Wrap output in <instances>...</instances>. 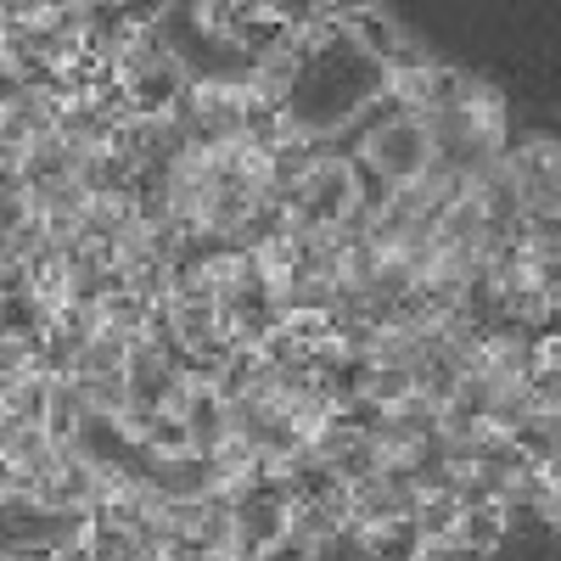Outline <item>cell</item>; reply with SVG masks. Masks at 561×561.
Returning <instances> with one entry per match:
<instances>
[{"mask_svg": "<svg viewBox=\"0 0 561 561\" xmlns=\"http://www.w3.org/2000/svg\"><path fill=\"white\" fill-rule=\"evenodd\" d=\"M45 399H51V377L28 370V377H18L7 393H0V415L18 421V427H39V421H45Z\"/></svg>", "mask_w": 561, "mask_h": 561, "instance_id": "cell-3", "label": "cell"}, {"mask_svg": "<svg viewBox=\"0 0 561 561\" xmlns=\"http://www.w3.org/2000/svg\"><path fill=\"white\" fill-rule=\"evenodd\" d=\"M124 359H129V337H124V332H107V325H102V332L79 348L73 377H124Z\"/></svg>", "mask_w": 561, "mask_h": 561, "instance_id": "cell-4", "label": "cell"}, {"mask_svg": "<svg viewBox=\"0 0 561 561\" xmlns=\"http://www.w3.org/2000/svg\"><path fill=\"white\" fill-rule=\"evenodd\" d=\"M505 539H511V517H505V505L460 511V523H455V556H494Z\"/></svg>", "mask_w": 561, "mask_h": 561, "instance_id": "cell-2", "label": "cell"}, {"mask_svg": "<svg viewBox=\"0 0 561 561\" xmlns=\"http://www.w3.org/2000/svg\"><path fill=\"white\" fill-rule=\"evenodd\" d=\"M79 382V399H84V410L90 415H124L129 410V388H124V377H73Z\"/></svg>", "mask_w": 561, "mask_h": 561, "instance_id": "cell-6", "label": "cell"}, {"mask_svg": "<svg viewBox=\"0 0 561 561\" xmlns=\"http://www.w3.org/2000/svg\"><path fill=\"white\" fill-rule=\"evenodd\" d=\"M343 539L359 545V561H427V545H421L410 517L393 523H370V528H348Z\"/></svg>", "mask_w": 561, "mask_h": 561, "instance_id": "cell-1", "label": "cell"}, {"mask_svg": "<svg viewBox=\"0 0 561 561\" xmlns=\"http://www.w3.org/2000/svg\"><path fill=\"white\" fill-rule=\"evenodd\" d=\"M410 393H415V370H404V365H370V370H365V393H359V399L393 410V404H404Z\"/></svg>", "mask_w": 561, "mask_h": 561, "instance_id": "cell-5", "label": "cell"}]
</instances>
